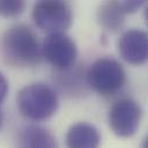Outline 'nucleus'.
<instances>
[{
    "label": "nucleus",
    "mask_w": 148,
    "mask_h": 148,
    "mask_svg": "<svg viewBox=\"0 0 148 148\" xmlns=\"http://www.w3.org/2000/svg\"><path fill=\"white\" fill-rule=\"evenodd\" d=\"M32 20L49 35L65 32L73 23V9L66 1L42 0L32 8Z\"/></svg>",
    "instance_id": "obj_4"
},
{
    "label": "nucleus",
    "mask_w": 148,
    "mask_h": 148,
    "mask_svg": "<svg viewBox=\"0 0 148 148\" xmlns=\"http://www.w3.org/2000/svg\"><path fill=\"white\" fill-rule=\"evenodd\" d=\"M14 148H58L54 135L38 125H27L18 130Z\"/></svg>",
    "instance_id": "obj_8"
},
{
    "label": "nucleus",
    "mask_w": 148,
    "mask_h": 148,
    "mask_svg": "<svg viewBox=\"0 0 148 148\" xmlns=\"http://www.w3.org/2000/svg\"><path fill=\"white\" fill-rule=\"evenodd\" d=\"M8 92V81L5 77V75L0 72V104L3 102Z\"/></svg>",
    "instance_id": "obj_13"
},
{
    "label": "nucleus",
    "mask_w": 148,
    "mask_h": 148,
    "mask_svg": "<svg viewBox=\"0 0 148 148\" xmlns=\"http://www.w3.org/2000/svg\"><path fill=\"white\" fill-rule=\"evenodd\" d=\"M88 84L101 95H112L119 91L126 82V73L121 64L111 58L96 59L87 72Z\"/></svg>",
    "instance_id": "obj_3"
},
{
    "label": "nucleus",
    "mask_w": 148,
    "mask_h": 148,
    "mask_svg": "<svg viewBox=\"0 0 148 148\" xmlns=\"http://www.w3.org/2000/svg\"><path fill=\"white\" fill-rule=\"evenodd\" d=\"M40 47L42 56L59 71L73 66L77 56L75 42L65 32L47 35Z\"/></svg>",
    "instance_id": "obj_6"
},
{
    "label": "nucleus",
    "mask_w": 148,
    "mask_h": 148,
    "mask_svg": "<svg viewBox=\"0 0 148 148\" xmlns=\"http://www.w3.org/2000/svg\"><path fill=\"white\" fill-rule=\"evenodd\" d=\"M1 125H2V112L0 110V128H1Z\"/></svg>",
    "instance_id": "obj_15"
},
{
    "label": "nucleus",
    "mask_w": 148,
    "mask_h": 148,
    "mask_svg": "<svg viewBox=\"0 0 148 148\" xmlns=\"http://www.w3.org/2000/svg\"><path fill=\"white\" fill-rule=\"evenodd\" d=\"M20 112L31 120H45L52 117L58 109L56 91L43 82L24 86L16 97Z\"/></svg>",
    "instance_id": "obj_2"
},
{
    "label": "nucleus",
    "mask_w": 148,
    "mask_h": 148,
    "mask_svg": "<svg viewBox=\"0 0 148 148\" xmlns=\"http://www.w3.org/2000/svg\"><path fill=\"white\" fill-rule=\"evenodd\" d=\"M118 50L121 58L131 65H142L148 59L147 32L132 28L124 31L118 40Z\"/></svg>",
    "instance_id": "obj_7"
},
{
    "label": "nucleus",
    "mask_w": 148,
    "mask_h": 148,
    "mask_svg": "<svg viewBox=\"0 0 148 148\" xmlns=\"http://www.w3.org/2000/svg\"><path fill=\"white\" fill-rule=\"evenodd\" d=\"M142 109L132 98L118 99L109 111V125L112 132L120 138L134 135L140 126Z\"/></svg>",
    "instance_id": "obj_5"
},
{
    "label": "nucleus",
    "mask_w": 148,
    "mask_h": 148,
    "mask_svg": "<svg viewBox=\"0 0 148 148\" xmlns=\"http://www.w3.org/2000/svg\"><path fill=\"white\" fill-rule=\"evenodd\" d=\"M0 52L3 60L15 67L37 65L43 57L37 35L25 24H14L2 34Z\"/></svg>",
    "instance_id": "obj_1"
},
{
    "label": "nucleus",
    "mask_w": 148,
    "mask_h": 148,
    "mask_svg": "<svg viewBox=\"0 0 148 148\" xmlns=\"http://www.w3.org/2000/svg\"><path fill=\"white\" fill-rule=\"evenodd\" d=\"M142 148H147V138L143 139V146H142Z\"/></svg>",
    "instance_id": "obj_14"
},
{
    "label": "nucleus",
    "mask_w": 148,
    "mask_h": 148,
    "mask_svg": "<svg viewBox=\"0 0 148 148\" xmlns=\"http://www.w3.org/2000/svg\"><path fill=\"white\" fill-rule=\"evenodd\" d=\"M25 9V2L22 0H0V16L16 17Z\"/></svg>",
    "instance_id": "obj_11"
},
{
    "label": "nucleus",
    "mask_w": 148,
    "mask_h": 148,
    "mask_svg": "<svg viewBox=\"0 0 148 148\" xmlns=\"http://www.w3.org/2000/svg\"><path fill=\"white\" fill-rule=\"evenodd\" d=\"M120 7L123 8V10L125 12V14H132L135 13L138 9H140L143 5L145 1L143 0H132V1H119Z\"/></svg>",
    "instance_id": "obj_12"
},
{
    "label": "nucleus",
    "mask_w": 148,
    "mask_h": 148,
    "mask_svg": "<svg viewBox=\"0 0 148 148\" xmlns=\"http://www.w3.org/2000/svg\"><path fill=\"white\" fill-rule=\"evenodd\" d=\"M65 140L67 148H98L101 134L92 124L79 121L68 128Z\"/></svg>",
    "instance_id": "obj_9"
},
{
    "label": "nucleus",
    "mask_w": 148,
    "mask_h": 148,
    "mask_svg": "<svg viewBox=\"0 0 148 148\" xmlns=\"http://www.w3.org/2000/svg\"><path fill=\"white\" fill-rule=\"evenodd\" d=\"M96 17L102 28L109 31H117L125 23L126 14L119 1H106L97 8Z\"/></svg>",
    "instance_id": "obj_10"
}]
</instances>
